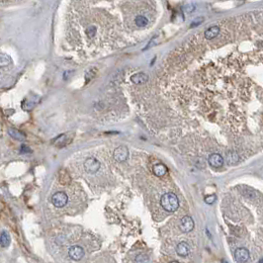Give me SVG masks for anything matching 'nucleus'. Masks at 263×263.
<instances>
[{
	"mask_svg": "<svg viewBox=\"0 0 263 263\" xmlns=\"http://www.w3.org/2000/svg\"><path fill=\"white\" fill-rule=\"evenodd\" d=\"M160 204L165 211L169 212V213H174L179 207V201L175 194L166 193L161 197Z\"/></svg>",
	"mask_w": 263,
	"mask_h": 263,
	"instance_id": "f257e3e1",
	"label": "nucleus"
},
{
	"mask_svg": "<svg viewBox=\"0 0 263 263\" xmlns=\"http://www.w3.org/2000/svg\"><path fill=\"white\" fill-rule=\"evenodd\" d=\"M67 202H68V197L64 192H57L52 197V203L57 208L64 207L67 204Z\"/></svg>",
	"mask_w": 263,
	"mask_h": 263,
	"instance_id": "f03ea898",
	"label": "nucleus"
},
{
	"mask_svg": "<svg viewBox=\"0 0 263 263\" xmlns=\"http://www.w3.org/2000/svg\"><path fill=\"white\" fill-rule=\"evenodd\" d=\"M100 168V162L94 157H89L85 160L84 162V169L87 173L93 174L96 173Z\"/></svg>",
	"mask_w": 263,
	"mask_h": 263,
	"instance_id": "7ed1b4c3",
	"label": "nucleus"
},
{
	"mask_svg": "<svg viewBox=\"0 0 263 263\" xmlns=\"http://www.w3.org/2000/svg\"><path fill=\"white\" fill-rule=\"evenodd\" d=\"M129 155V149L126 146H119L114 150V158L117 160L118 162H124L126 161Z\"/></svg>",
	"mask_w": 263,
	"mask_h": 263,
	"instance_id": "20e7f679",
	"label": "nucleus"
},
{
	"mask_svg": "<svg viewBox=\"0 0 263 263\" xmlns=\"http://www.w3.org/2000/svg\"><path fill=\"white\" fill-rule=\"evenodd\" d=\"M68 254L73 260H80L84 256V249L79 245H73L69 248Z\"/></svg>",
	"mask_w": 263,
	"mask_h": 263,
	"instance_id": "39448f33",
	"label": "nucleus"
},
{
	"mask_svg": "<svg viewBox=\"0 0 263 263\" xmlns=\"http://www.w3.org/2000/svg\"><path fill=\"white\" fill-rule=\"evenodd\" d=\"M180 229H182L184 233H189L194 229V221L192 220L191 217L185 216L181 219V223H180Z\"/></svg>",
	"mask_w": 263,
	"mask_h": 263,
	"instance_id": "423d86ee",
	"label": "nucleus"
},
{
	"mask_svg": "<svg viewBox=\"0 0 263 263\" xmlns=\"http://www.w3.org/2000/svg\"><path fill=\"white\" fill-rule=\"evenodd\" d=\"M234 257L237 262H245L249 259V251L246 248H237L234 251Z\"/></svg>",
	"mask_w": 263,
	"mask_h": 263,
	"instance_id": "0eeeda50",
	"label": "nucleus"
},
{
	"mask_svg": "<svg viewBox=\"0 0 263 263\" xmlns=\"http://www.w3.org/2000/svg\"><path fill=\"white\" fill-rule=\"evenodd\" d=\"M209 163L213 166V167H221L224 164V158L223 156L219 153H213L210 155L209 157Z\"/></svg>",
	"mask_w": 263,
	"mask_h": 263,
	"instance_id": "6e6552de",
	"label": "nucleus"
},
{
	"mask_svg": "<svg viewBox=\"0 0 263 263\" xmlns=\"http://www.w3.org/2000/svg\"><path fill=\"white\" fill-rule=\"evenodd\" d=\"M149 80V75L144 72H138L131 77V81L135 84H144Z\"/></svg>",
	"mask_w": 263,
	"mask_h": 263,
	"instance_id": "1a4fd4ad",
	"label": "nucleus"
},
{
	"mask_svg": "<svg viewBox=\"0 0 263 263\" xmlns=\"http://www.w3.org/2000/svg\"><path fill=\"white\" fill-rule=\"evenodd\" d=\"M176 252H177V254L181 257L187 256L189 254V252H190V247H189L188 243H186L185 241L178 243V245L176 247Z\"/></svg>",
	"mask_w": 263,
	"mask_h": 263,
	"instance_id": "9d476101",
	"label": "nucleus"
},
{
	"mask_svg": "<svg viewBox=\"0 0 263 263\" xmlns=\"http://www.w3.org/2000/svg\"><path fill=\"white\" fill-rule=\"evenodd\" d=\"M220 34V27L218 26H213L210 27L209 29H207L205 32V38L207 40H213L217 36Z\"/></svg>",
	"mask_w": 263,
	"mask_h": 263,
	"instance_id": "9b49d317",
	"label": "nucleus"
},
{
	"mask_svg": "<svg viewBox=\"0 0 263 263\" xmlns=\"http://www.w3.org/2000/svg\"><path fill=\"white\" fill-rule=\"evenodd\" d=\"M8 133L11 137H13L14 140H17V141H24L26 137V135L24 133H22L21 131L17 130V129H14V128L8 129Z\"/></svg>",
	"mask_w": 263,
	"mask_h": 263,
	"instance_id": "f8f14e48",
	"label": "nucleus"
},
{
	"mask_svg": "<svg viewBox=\"0 0 263 263\" xmlns=\"http://www.w3.org/2000/svg\"><path fill=\"white\" fill-rule=\"evenodd\" d=\"M10 242H11L10 234L7 232H5V230H3L1 234H0V245L2 247H8L10 245Z\"/></svg>",
	"mask_w": 263,
	"mask_h": 263,
	"instance_id": "ddd939ff",
	"label": "nucleus"
},
{
	"mask_svg": "<svg viewBox=\"0 0 263 263\" xmlns=\"http://www.w3.org/2000/svg\"><path fill=\"white\" fill-rule=\"evenodd\" d=\"M166 172H167V168H166V166H165L164 164L159 163V164L154 165V167H153V173L156 175V176L161 177V176H163V175H165Z\"/></svg>",
	"mask_w": 263,
	"mask_h": 263,
	"instance_id": "4468645a",
	"label": "nucleus"
},
{
	"mask_svg": "<svg viewBox=\"0 0 263 263\" xmlns=\"http://www.w3.org/2000/svg\"><path fill=\"white\" fill-rule=\"evenodd\" d=\"M227 161L228 163L229 164H233V163H237L239 157H238V154L235 151H229L228 154H227Z\"/></svg>",
	"mask_w": 263,
	"mask_h": 263,
	"instance_id": "2eb2a0df",
	"label": "nucleus"
},
{
	"mask_svg": "<svg viewBox=\"0 0 263 263\" xmlns=\"http://www.w3.org/2000/svg\"><path fill=\"white\" fill-rule=\"evenodd\" d=\"M135 23H136V25H137V27L142 28V27H145L147 24H149V20H147V19H146V17H145V16H142V15H138V16H137V17H136Z\"/></svg>",
	"mask_w": 263,
	"mask_h": 263,
	"instance_id": "dca6fc26",
	"label": "nucleus"
},
{
	"mask_svg": "<svg viewBox=\"0 0 263 263\" xmlns=\"http://www.w3.org/2000/svg\"><path fill=\"white\" fill-rule=\"evenodd\" d=\"M11 63V58L5 54H0V66H7Z\"/></svg>",
	"mask_w": 263,
	"mask_h": 263,
	"instance_id": "f3484780",
	"label": "nucleus"
},
{
	"mask_svg": "<svg viewBox=\"0 0 263 263\" xmlns=\"http://www.w3.org/2000/svg\"><path fill=\"white\" fill-rule=\"evenodd\" d=\"M96 27H94V26H91V27H88V29L86 30V34H87V36L89 37V38H93V37L95 36V34H96Z\"/></svg>",
	"mask_w": 263,
	"mask_h": 263,
	"instance_id": "a211bd4d",
	"label": "nucleus"
},
{
	"mask_svg": "<svg viewBox=\"0 0 263 263\" xmlns=\"http://www.w3.org/2000/svg\"><path fill=\"white\" fill-rule=\"evenodd\" d=\"M203 21H204V18H203V17H198V18H196V19L191 23V27H197V26H199Z\"/></svg>",
	"mask_w": 263,
	"mask_h": 263,
	"instance_id": "6ab92c4d",
	"label": "nucleus"
},
{
	"mask_svg": "<svg viewBox=\"0 0 263 263\" xmlns=\"http://www.w3.org/2000/svg\"><path fill=\"white\" fill-rule=\"evenodd\" d=\"M194 10H195V5H193V4H188V5L184 7V11L186 13H191Z\"/></svg>",
	"mask_w": 263,
	"mask_h": 263,
	"instance_id": "aec40b11",
	"label": "nucleus"
},
{
	"mask_svg": "<svg viewBox=\"0 0 263 263\" xmlns=\"http://www.w3.org/2000/svg\"><path fill=\"white\" fill-rule=\"evenodd\" d=\"M216 201V196L215 195H211L205 198V202L207 204H213V203Z\"/></svg>",
	"mask_w": 263,
	"mask_h": 263,
	"instance_id": "412c9836",
	"label": "nucleus"
},
{
	"mask_svg": "<svg viewBox=\"0 0 263 263\" xmlns=\"http://www.w3.org/2000/svg\"><path fill=\"white\" fill-rule=\"evenodd\" d=\"M20 152H21V153H30V152H32V150H31V149H30L29 146L23 145L21 146Z\"/></svg>",
	"mask_w": 263,
	"mask_h": 263,
	"instance_id": "4be33fe9",
	"label": "nucleus"
},
{
	"mask_svg": "<svg viewBox=\"0 0 263 263\" xmlns=\"http://www.w3.org/2000/svg\"><path fill=\"white\" fill-rule=\"evenodd\" d=\"M154 40H155L154 38H153V39H152V40H151V41L149 42V45H147V46H146V47H145V48L144 50H149V49L150 47H152V46H153V43H154Z\"/></svg>",
	"mask_w": 263,
	"mask_h": 263,
	"instance_id": "5701e85b",
	"label": "nucleus"
},
{
	"mask_svg": "<svg viewBox=\"0 0 263 263\" xmlns=\"http://www.w3.org/2000/svg\"><path fill=\"white\" fill-rule=\"evenodd\" d=\"M141 258H142V255L137 256V258L136 259V261H137V262H141V261H146V260H147V258H146V257H145L144 259H141Z\"/></svg>",
	"mask_w": 263,
	"mask_h": 263,
	"instance_id": "b1692460",
	"label": "nucleus"
}]
</instances>
